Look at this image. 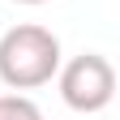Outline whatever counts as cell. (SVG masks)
<instances>
[{
  "mask_svg": "<svg viewBox=\"0 0 120 120\" xmlns=\"http://www.w3.org/2000/svg\"><path fill=\"white\" fill-rule=\"evenodd\" d=\"M60 69V39L47 26H13L0 39V82L9 90H34L47 86Z\"/></svg>",
  "mask_w": 120,
  "mask_h": 120,
  "instance_id": "1",
  "label": "cell"
},
{
  "mask_svg": "<svg viewBox=\"0 0 120 120\" xmlns=\"http://www.w3.org/2000/svg\"><path fill=\"white\" fill-rule=\"evenodd\" d=\"M60 73V99L69 103L73 112H103L112 103L116 94V69H112V60L107 56H99V52H82V56H73L64 69H56Z\"/></svg>",
  "mask_w": 120,
  "mask_h": 120,
  "instance_id": "2",
  "label": "cell"
},
{
  "mask_svg": "<svg viewBox=\"0 0 120 120\" xmlns=\"http://www.w3.org/2000/svg\"><path fill=\"white\" fill-rule=\"evenodd\" d=\"M0 120H43V116L26 94H9V99L0 94Z\"/></svg>",
  "mask_w": 120,
  "mask_h": 120,
  "instance_id": "3",
  "label": "cell"
},
{
  "mask_svg": "<svg viewBox=\"0 0 120 120\" xmlns=\"http://www.w3.org/2000/svg\"><path fill=\"white\" fill-rule=\"evenodd\" d=\"M17 4H47V0H17Z\"/></svg>",
  "mask_w": 120,
  "mask_h": 120,
  "instance_id": "4",
  "label": "cell"
}]
</instances>
